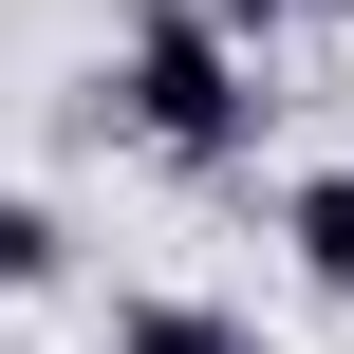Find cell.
Instances as JSON below:
<instances>
[{"mask_svg":"<svg viewBox=\"0 0 354 354\" xmlns=\"http://www.w3.org/2000/svg\"><path fill=\"white\" fill-rule=\"evenodd\" d=\"M112 354H261L224 299H112Z\"/></svg>","mask_w":354,"mask_h":354,"instance_id":"3","label":"cell"},{"mask_svg":"<svg viewBox=\"0 0 354 354\" xmlns=\"http://www.w3.org/2000/svg\"><path fill=\"white\" fill-rule=\"evenodd\" d=\"M280 243H299V280L354 317V168H299V187H280Z\"/></svg>","mask_w":354,"mask_h":354,"instance_id":"2","label":"cell"},{"mask_svg":"<svg viewBox=\"0 0 354 354\" xmlns=\"http://www.w3.org/2000/svg\"><path fill=\"white\" fill-rule=\"evenodd\" d=\"M56 280H75V224L37 187H0V299H56Z\"/></svg>","mask_w":354,"mask_h":354,"instance_id":"4","label":"cell"},{"mask_svg":"<svg viewBox=\"0 0 354 354\" xmlns=\"http://www.w3.org/2000/svg\"><path fill=\"white\" fill-rule=\"evenodd\" d=\"M205 19H224V37L261 56V37H299V19H354V0H205Z\"/></svg>","mask_w":354,"mask_h":354,"instance_id":"5","label":"cell"},{"mask_svg":"<svg viewBox=\"0 0 354 354\" xmlns=\"http://www.w3.org/2000/svg\"><path fill=\"white\" fill-rule=\"evenodd\" d=\"M112 112H131L168 168H205V187H224V168H261V112H280V93H261V56H243L205 0H149V19H131V75H112Z\"/></svg>","mask_w":354,"mask_h":354,"instance_id":"1","label":"cell"}]
</instances>
